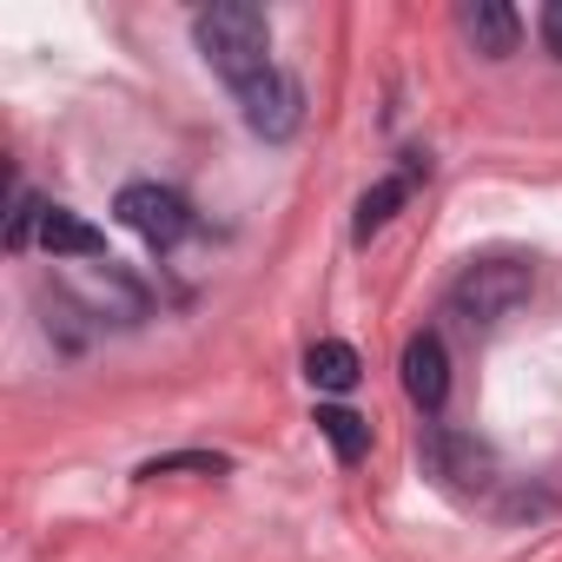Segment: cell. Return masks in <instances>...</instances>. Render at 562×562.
I'll use <instances>...</instances> for the list:
<instances>
[{"label": "cell", "instance_id": "4", "mask_svg": "<svg viewBox=\"0 0 562 562\" xmlns=\"http://www.w3.org/2000/svg\"><path fill=\"white\" fill-rule=\"evenodd\" d=\"M238 113H245V126L258 133V139H292L299 126H305V87H299V74H285V67H271V74H258L251 87H238Z\"/></svg>", "mask_w": 562, "mask_h": 562}, {"label": "cell", "instance_id": "3", "mask_svg": "<svg viewBox=\"0 0 562 562\" xmlns=\"http://www.w3.org/2000/svg\"><path fill=\"white\" fill-rule=\"evenodd\" d=\"M113 212H120V225H133V232H139L153 251H172V245L192 232V205H186L172 186H153V179H133V186H120Z\"/></svg>", "mask_w": 562, "mask_h": 562}, {"label": "cell", "instance_id": "8", "mask_svg": "<svg viewBox=\"0 0 562 562\" xmlns=\"http://www.w3.org/2000/svg\"><path fill=\"white\" fill-rule=\"evenodd\" d=\"M41 245H47L54 258H106V232H100L93 218H80L74 205H47Z\"/></svg>", "mask_w": 562, "mask_h": 562}, {"label": "cell", "instance_id": "6", "mask_svg": "<svg viewBox=\"0 0 562 562\" xmlns=\"http://www.w3.org/2000/svg\"><path fill=\"white\" fill-rule=\"evenodd\" d=\"M404 391H411V404H417L424 417H437V411L450 404V351H443L437 331H417V338L404 345Z\"/></svg>", "mask_w": 562, "mask_h": 562}, {"label": "cell", "instance_id": "10", "mask_svg": "<svg viewBox=\"0 0 562 562\" xmlns=\"http://www.w3.org/2000/svg\"><path fill=\"white\" fill-rule=\"evenodd\" d=\"M312 424H318V437L331 443L338 463H364V457H371V424H364L358 411H345V404H318Z\"/></svg>", "mask_w": 562, "mask_h": 562}, {"label": "cell", "instance_id": "13", "mask_svg": "<svg viewBox=\"0 0 562 562\" xmlns=\"http://www.w3.org/2000/svg\"><path fill=\"white\" fill-rule=\"evenodd\" d=\"M179 470H199V476H225L232 463H225V457H212V450H179V457H153V463H139V476H179Z\"/></svg>", "mask_w": 562, "mask_h": 562}, {"label": "cell", "instance_id": "11", "mask_svg": "<svg viewBox=\"0 0 562 562\" xmlns=\"http://www.w3.org/2000/svg\"><path fill=\"white\" fill-rule=\"evenodd\" d=\"M404 199H411V179H404V172H391V179H378V186H371V192L358 199V225H351V232H358V238H371V232H384V225L397 218V205H404Z\"/></svg>", "mask_w": 562, "mask_h": 562}, {"label": "cell", "instance_id": "14", "mask_svg": "<svg viewBox=\"0 0 562 562\" xmlns=\"http://www.w3.org/2000/svg\"><path fill=\"white\" fill-rule=\"evenodd\" d=\"M536 27H542V47L562 60V0H542V14H536Z\"/></svg>", "mask_w": 562, "mask_h": 562}, {"label": "cell", "instance_id": "7", "mask_svg": "<svg viewBox=\"0 0 562 562\" xmlns=\"http://www.w3.org/2000/svg\"><path fill=\"white\" fill-rule=\"evenodd\" d=\"M457 27H463V41H470L483 60H509V54H516V41H522V21H516L509 0H463Z\"/></svg>", "mask_w": 562, "mask_h": 562}, {"label": "cell", "instance_id": "5", "mask_svg": "<svg viewBox=\"0 0 562 562\" xmlns=\"http://www.w3.org/2000/svg\"><path fill=\"white\" fill-rule=\"evenodd\" d=\"M424 457H430V470L450 483V490H463V496H476V490H496V450L490 443H476V437H463V430H430L424 437Z\"/></svg>", "mask_w": 562, "mask_h": 562}, {"label": "cell", "instance_id": "2", "mask_svg": "<svg viewBox=\"0 0 562 562\" xmlns=\"http://www.w3.org/2000/svg\"><path fill=\"white\" fill-rule=\"evenodd\" d=\"M536 285L529 258H470L450 285V318H463L470 331H496Z\"/></svg>", "mask_w": 562, "mask_h": 562}, {"label": "cell", "instance_id": "9", "mask_svg": "<svg viewBox=\"0 0 562 562\" xmlns=\"http://www.w3.org/2000/svg\"><path fill=\"white\" fill-rule=\"evenodd\" d=\"M305 378H312L318 391H331V397H345V391H358V378H364V364H358V351H351L345 338H318V345L305 351Z\"/></svg>", "mask_w": 562, "mask_h": 562}, {"label": "cell", "instance_id": "12", "mask_svg": "<svg viewBox=\"0 0 562 562\" xmlns=\"http://www.w3.org/2000/svg\"><path fill=\"white\" fill-rule=\"evenodd\" d=\"M41 218H47V199H34L27 186H14V212H8V251H27L41 238Z\"/></svg>", "mask_w": 562, "mask_h": 562}, {"label": "cell", "instance_id": "1", "mask_svg": "<svg viewBox=\"0 0 562 562\" xmlns=\"http://www.w3.org/2000/svg\"><path fill=\"white\" fill-rule=\"evenodd\" d=\"M192 41L205 54V67L238 93L258 74H271V21L251 0H212V8L192 14Z\"/></svg>", "mask_w": 562, "mask_h": 562}]
</instances>
